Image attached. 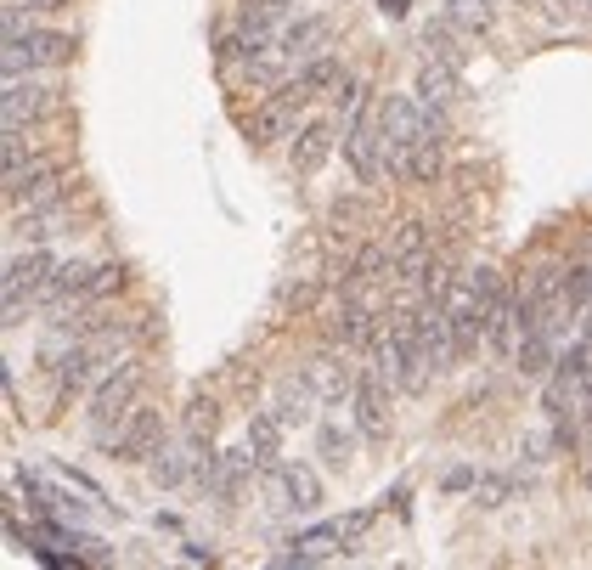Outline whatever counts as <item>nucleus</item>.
I'll use <instances>...</instances> for the list:
<instances>
[{
    "label": "nucleus",
    "instance_id": "obj_8",
    "mask_svg": "<svg viewBox=\"0 0 592 570\" xmlns=\"http://www.w3.org/2000/svg\"><path fill=\"white\" fill-rule=\"evenodd\" d=\"M119 463H153L158 452H164V412H153V407H136L119 424V435H113V446H108Z\"/></svg>",
    "mask_w": 592,
    "mask_h": 570
},
{
    "label": "nucleus",
    "instance_id": "obj_15",
    "mask_svg": "<svg viewBox=\"0 0 592 570\" xmlns=\"http://www.w3.org/2000/svg\"><path fill=\"white\" fill-rule=\"evenodd\" d=\"M311 407H322V401H316V390L305 379H282L277 396H271V412L282 418V429H305L311 424Z\"/></svg>",
    "mask_w": 592,
    "mask_h": 570
},
{
    "label": "nucleus",
    "instance_id": "obj_1",
    "mask_svg": "<svg viewBox=\"0 0 592 570\" xmlns=\"http://www.w3.org/2000/svg\"><path fill=\"white\" fill-rule=\"evenodd\" d=\"M141 384H147V367L136 362V356H119V362L96 379V390H91V441L96 446H113V435H119V424H125L130 412H136V401H141Z\"/></svg>",
    "mask_w": 592,
    "mask_h": 570
},
{
    "label": "nucleus",
    "instance_id": "obj_29",
    "mask_svg": "<svg viewBox=\"0 0 592 570\" xmlns=\"http://www.w3.org/2000/svg\"><path fill=\"white\" fill-rule=\"evenodd\" d=\"M384 12H406V6H401V0H384Z\"/></svg>",
    "mask_w": 592,
    "mask_h": 570
},
{
    "label": "nucleus",
    "instance_id": "obj_20",
    "mask_svg": "<svg viewBox=\"0 0 592 570\" xmlns=\"http://www.w3.org/2000/svg\"><path fill=\"white\" fill-rule=\"evenodd\" d=\"M423 57H435V63L463 68V29H457L452 17H435V23L423 29Z\"/></svg>",
    "mask_w": 592,
    "mask_h": 570
},
{
    "label": "nucleus",
    "instance_id": "obj_25",
    "mask_svg": "<svg viewBox=\"0 0 592 570\" xmlns=\"http://www.w3.org/2000/svg\"><path fill=\"white\" fill-rule=\"evenodd\" d=\"M215 424H220V412H215V401H192L187 407V435H198V441H209L215 435Z\"/></svg>",
    "mask_w": 592,
    "mask_h": 570
},
{
    "label": "nucleus",
    "instance_id": "obj_19",
    "mask_svg": "<svg viewBox=\"0 0 592 570\" xmlns=\"http://www.w3.org/2000/svg\"><path fill=\"white\" fill-rule=\"evenodd\" d=\"M344 80H350V74H344L339 51H322L316 63H305V68H299V74H294V85H299V91H305V96H311V102H316V96H328V91H339Z\"/></svg>",
    "mask_w": 592,
    "mask_h": 570
},
{
    "label": "nucleus",
    "instance_id": "obj_16",
    "mask_svg": "<svg viewBox=\"0 0 592 570\" xmlns=\"http://www.w3.org/2000/svg\"><path fill=\"white\" fill-rule=\"evenodd\" d=\"M254 446H237V452H226V458L215 463V469H209V491H215L220 503H232L237 491H243V480L254 475Z\"/></svg>",
    "mask_w": 592,
    "mask_h": 570
},
{
    "label": "nucleus",
    "instance_id": "obj_30",
    "mask_svg": "<svg viewBox=\"0 0 592 570\" xmlns=\"http://www.w3.org/2000/svg\"><path fill=\"white\" fill-rule=\"evenodd\" d=\"M587 491H592V463H587Z\"/></svg>",
    "mask_w": 592,
    "mask_h": 570
},
{
    "label": "nucleus",
    "instance_id": "obj_9",
    "mask_svg": "<svg viewBox=\"0 0 592 570\" xmlns=\"http://www.w3.org/2000/svg\"><path fill=\"white\" fill-rule=\"evenodd\" d=\"M390 396H395V384L384 379L378 367H361L350 407H356V429L367 441H384V435H390Z\"/></svg>",
    "mask_w": 592,
    "mask_h": 570
},
{
    "label": "nucleus",
    "instance_id": "obj_31",
    "mask_svg": "<svg viewBox=\"0 0 592 570\" xmlns=\"http://www.w3.org/2000/svg\"><path fill=\"white\" fill-rule=\"evenodd\" d=\"M587 6H592V0H587Z\"/></svg>",
    "mask_w": 592,
    "mask_h": 570
},
{
    "label": "nucleus",
    "instance_id": "obj_22",
    "mask_svg": "<svg viewBox=\"0 0 592 570\" xmlns=\"http://www.w3.org/2000/svg\"><path fill=\"white\" fill-rule=\"evenodd\" d=\"M0 159H6V170H23V164H34V159H40V142H34V130H29V125H6Z\"/></svg>",
    "mask_w": 592,
    "mask_h": 570
},
{
    "label": "nucleus",
    "instance_id": "obj_3",
    "mask_svg": "<svg viewBox=\"0 0 592 570\" xmlns=\"http://www.w3.org/2000/svg\"><path fill=\"white\" fill-rule=\"evenodd\" d=\"M74 57V40L63 29H23V34H6V51H0V63L6 74H34V68H63Z\"/></svg>",
    "mask_w": 592,
    "mask_h": 570
},
{
    "label": "nucleus",
    "instance_id": "obj_11",
    "mask_svg": "<svg viewBox=\"0 0 592 570\" xmlns=\"http://www.w3.org/2000/svg\"><path fill=\"white\" fill-rule=\"evenodd\" d=\"M57 108V91H46L40 80H17V74H6V96H0V113H6V125H34V119H46V113Z\"/></svg>",
    "mask_w": 592,
    "mask_h": 570
},
{
    "label": "nucleus",
    "instance_id": "obj_2",
    "mask_svg": "<svg viewBox=\"0 0 592 570\" xmlns=\"http://www.w3.org/2000/svg\"><path fill=\"white\" fill-rule=\"evenodd\" d=\"M344 142V159H350V170L373 187V181H384V170H390V147H384V119H378V102H361L356 108V125L339 136Z\"/></svg>",
    "mask_w": 592,
    "mask_h": 570
},
{
    "label": "nucleus",
    "instance_id": "obj_24",
    "mask_svg": "<svg viewBox=\"0 0 592 570\" xmlns=\"http://www.w3.org/2000/svg\"><path fill=\"white\" fill-rule=\"evenodd\" d=\"M316 446H322V458H328V463H339V469H350V452H356V435H350V429H339V424H322V429H316Z\"/></svg>",
    "mask_w": 592,
    "mask_h": 570
},
{
    "label": "nucleus",
    "instance_id": "obj_13",
    "mask_svg": "<svg viewBox=\"0 0 592 570\" xmlns=\"http://www.w3.org/2000/svg\"><path fill=\"white\" fill-rule=\"evenodd\" d=\"M333 136H339V130H333L328 119L299 125L294 147H288V164H294V175H316V170H322V164H328V153H333Z\"/></svg>",
    "mask_w": 592,
    "mask_h": 570
},
{
    "label": "nucleus",
    "instance_id": "obj_27",
    "mask_svg": "<svg viewBox=\"0 0 592 570\" xmlns=\"http://www.w3.org/2000/svg\"><path fill=\"white\" fill-rule=\"evenodd\" d=\"M508 497H514V480H485L480 486V508H502Z\"/></svg>",
    "mask_w": 592,
    "mask_h": 570
},
{
    "label": "nucleus",
    "instance_id": "obj_5",
    "mask_svg": "<svg viewBox=\"0 0 592 570\" xmlns=\"http://www.w3.org/2000/svg\"><path fill=\"white\" fill-rule=\"evenodd\" d=\"M305 108H311V96L299 91L294 80H288V85H277V91H271V96L260 102V113L249 119V136H254L260 147L294 142V136H299V113H305Z\"/></svg>",
    "mask_w": 592,
    "mask_h": 570
},
{
    "label": "nucleus",
    "instance_id": "obj_18",
    "mask_svg": "<svg viewBox=\"0 0 592 570\" xmlns=\"http://www.w3.org/2000/svg\"><path fill=\"white\" fill-rule=\"evenodd\" d=\"M440 159H446V142H440V136H423V142L412 147L401 164H395V175H401V181H412V187H429V181L440 175Z\"/></svg>",
    "mask_w": 592,
    "mask_h": 570
},
{
    "label": "nucleus",
    "instance_id": "obj_4",
    "mask_svg": "<svg viewBox=\"0 0 592 570\" xmlns=\"http://www.w3.org/2000/svg\"><path fill=\"white\" fill-rule=\"evenodd\" d=\"M68 170L57 159H34L23 164V170H6V209H46L57 204V198H68Z\"/></svg>",
    "mask_w": 592,
    "mask_h": 570
},
{
    "label": "nucleus",
    "instance_id": "obj_23",
    "mask_svg": "<svg viewBox=\"0 0 592 570\" xmlns=\"http://www.w3.org/2000/svg\"><path fill=\"white\" fill-rule=\"evenodd\" d=\"M446 17L463 34H485L491 29V0H446Z\"/></svg>",
    "mask_w": 592,
    "mask_h": 570
},
{
    "label": "nucleus",
    "instance_id": "obj_7",
    "mask_svg": "<svg viewBox=\"0 0 592 570\" xmlns=\"http://www.w3.org/2000/svg\"><path fill=\"white\" fill-rule=\"evenodd\" d=\"M384 328H390L384 300H339V311H333V322H328V339L344 350H378Z\"/></svg>",
    "mask_w": 592,
    "mask_h": 570
},
{
    "label": "nucleus",
    "instance_id": "obj_26",
    "mask_svg": "<svg viewBox=\"0 0 592 570\" xmlns=\"http://www.w3.org/2000/svg\"><path fill=\"white\" fill-rule=\"evenodd\" d=\"M113 288H125V266H96L91 300H102V294H113Z\"/></svg>",
    "mask_w": 592,
    "mask_h": 570
},
{
    "label": "nucleus",
    "instance_id": "obj_21",
    "mask_svg": "<svg viewBox=\"0 0 592 570\" xmlns=\"http://www.w3.org/2000/svg\"><path fill=\"white\" fill-rule=\"evenodd\" d=\"M249 446H254V458H260V463H271L282 452V418H277V412L249 418Z\"/></svg>",
    "mask_w": 592,
    "mask_h": 570
},
{
    "label": "nucleus",
    "instance_id": "obj_6",
    "mask_svg": "<svg viewBox=\"0 0 592 570\" xmlns=\"http://www.w3.org/2000/svg\"><path fill=\"white\" fill-rule=\"evenodd\" d=\"M299 379L316 390V401L322 407H350V396H356V379H361V367H350V356H344V345H333L328 339V350H316L311 362L299 367Z\"/></svg>",
    "mask_w": 592,
    "mask_h": 570
},
{
    "label": "nucleus",
    "instance_id": "obj_10",
    "mask_svg": "<svg viewBox=\"0 0 592 570\" xmlns=\"http://www.w3.org/2000/svg\"><path fill=\"white\" fill-rule=\"evenodd\" d=\"M51 277H57V254H46L40 243H34L29 254H12L6 260V300H29V294H46Z\"/></svg>",
    "mask_w": 592,
    "mask_h": 570
},
{
    "label": "nucleus",
    "instance_id": "obj_12",
    "mask_svg": "<svg viewBox=\"0 0 592 570\" xmlns=\"http://www.w3.org/2000/svg\"><path fill=\"white\" fill-rule=\"evenodd\" d=\"M328 46H333V17H322V12H305V17H294V23L282 29V51H288L299 68L316 63Z\"/></svg>",
    "mask_w": 592,
    "mask_h": 570
},
{
    "label": "nucleus",
    "instance_id": "obj_17",
    "mask_svg": "<svg viewBox=\"0 0 592 570\" xmlns=\"http://www.w3.org/2000/svg\"><path fill=\"white\" fill-rule=\"evenodd\" d=\"M412 91H418V102H429V108H452L457 102V68L452 63H435V57H423V68H418V85H412Z\"/></svg>",
    "mask_w": 592,
    "mask_h": 570
},
{
    "label": "nucleus",
    "instance_id": "obj_28",
    "mask_svg": "<svg viewBox=\"0 0 592 570\" xmlns=\"http://www.w3.org/2000/svg\"><path fill=\"white\" fill-rule=\"evenodd\" d=\"M468 486H480L474 469H446V491H468Z\"/></svg>",
    "mask_w": 592,
    "mask_h": 570
},
{
    "label": "nucleus",
    "instance_id": "obj_14",
    "mask_svg": "<svg viewBox=\"0 0 592 570\" xmlns=\"http://www.w3.org/2000/svg\"><path fill=\"white\" fill-rule=\"evenodd\" d=\"M68 226H74L68 198H57V204H46V209H23V221H12V232L29 238V243H51V238H63Z\"/></svg>",
    "mask_w": 592,
    "mask_h": 570
}]
</instances>
